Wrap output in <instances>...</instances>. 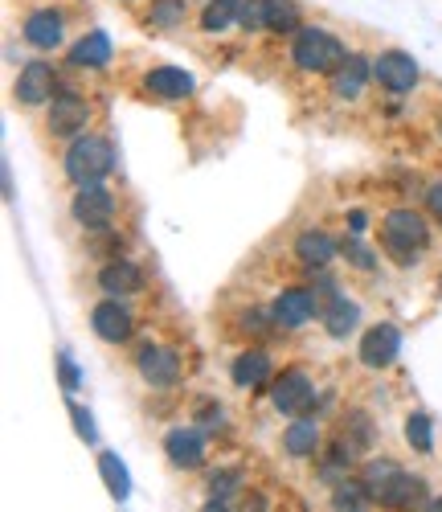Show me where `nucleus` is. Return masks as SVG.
<instances>
[{"instance_id":"f257e3e1","label":"nucleus","mask_w":442,"mask_h":512,"mask_svg":"<svg viewBox=\"0 0 442 512\" xmlns=\"http://www.w3.org/2000/svg\"><path fill=\"white\" fill-rule=\"evenodd\" d=\"M344 58H348L344 41L324 25H299L291 33V66L299 74H336Z\"/></svg>"},{"instance_id":"f03ea898","label":"nucleus","mask_w":442,"mask_h":512,"mask_svg":"<svg viewBox=\"0 0 442 512\" xmlns=\"http://www.w3.org/2000/svg\"><path fill=\"white\" fill-rule=\"evenodd\" d=\"M377 234H381L385 254L397 267H414V259L430 246V222L418 209H389L377 226Z\"/></svg>"},{"instance_id":"7ed1b4c3","label":"nucleus","mask_w":442,"mask_h":512,"mask_svg":"<svg viewBox=\"0 0 442 512\" xmlns=\"http://www.w3.org/2000/svg\"><path fill=\"white\" fill-rule=\"evenodd\" d=\"M62 164H66V177H70L78 189H91V185H103V181L111 177V168H115V148H111V140L86 132V136L70 140Z\"/></svg>"},{"instance_id":"20e7f679","label":"nucleus","mask_w":442,"mask_h":512,"mask_svg":"<svg viewBox=\"0 0 442 512\" xmlns=\"http://www.w3.org/2000/svg\"><path fill=\"white\" fill-rule=\"evenodd\" d=\"M86 123H91V103L74 91H58L50 99V111H46V132L54 140H78L86 136Z\"/></svg>"},{"instance_id":"39448f33","label":"nucleus","mask_w":442,"mask_h":512,"mask_svg":"<svg viewBox=\"0 0 442 512\" xmlns=\"http://www.w3.org/2000/svg\"><path fill=\"white\" fill-rule=\"evenodd\" d=\"M320 312V295L316 287H283L275 300H271V320L283 328V332H295L303 324H312Z\"/></svg>"},{"instance_id":"423d86ee","label":"nucleus","mask_w":442,"mask_h":512,"mask_svg":"<svg viewBox=\"0 0 442 512\" xmlns=\"http://www.w3.org/2000/svg\"><path fill=\"white\" fill-rule=\"evenodd\" d=\"M418 78H422V70H418V62H414L406 50H381V54L373 58V82H377L381 91H389V95L414 91Z\"/></svg>"},{"instance_id":"0eeeda50","label":"nucleus","mask_w":442,"mask_h":512,"mask_svg":"<svg viewBox=\"0 0 442 512\" xmlns=\"http://www.w3.org/2000/svg\"><path fill=\"white\" fill-rule=\"evenodd\" d=\"M271 406L279 414H291V418H303L307 410L316 406V386L312 377H307L303 369H287L283 377L271 381Z\"/></svg>"},{"instance_id":"6e6552de","label":"nucleus","mask_w":442,"mask_h":512,"mask_svg":"<svg viewBox=\"0 0 442 512\" xmlns=\"http://www.w3.org/2000/svg\"><path fill=\"white\" fill-rule=\"evenodd\" d=\"M13 95L21 107H41L58 95V74L50 62H25L17 82H13Z\"/></svg>"},{"instance_id":"1a4fd4ad","label":"nucleus","mask_w":442,"mask_h":512,"mask_svg":"<svg viewBox=\"0 0 442 512\" xmlns=\"http://www.w3.org/2000/svg\"><path fill=\"white\" fill-rule=\"evenodd\" d=\"M70 213H74V222L86 226V230H107L111 218H115V193L103 189V185L78 189L74 201H70Z\"/></svg>"},{"instance_id":"9d476101","label":"nucleus","mask_w":442,"mask_h":512,"mask_svg":"<svg viewBox=\"0 0 442 512\" xmlns=\"http://www.w3.org/2000/svg\"><path fill=\"white\" fill-rule=\"evenodd\" d=\"M136 369H140V377L148 381V386L168 390V386H176V381H181V353L164 349V345H144V349L136 353Z\"/></svg>"},{"instance_id":"9b49d317","label":"nucleus","mask_w":442,"mask_h":512,"mask_svg":"<svg viewBox=\"0 0 442 512\" xmlns=\"http://www.w3.org/2000/svg\"><path fill=\"white\" fill-rule=\"evenodd\" d=\"M144 95L152 103H185L193 95V74L181 66H152L144 74Z\"/></svg>"},{"instance_id":"f8f14e48","label":"nucleus","mask_w":442,"mask_h":512,"mask_svg":"<svg viewBox=\"0 0 442 512\" xmlns=\"http://www.w3.org/2000/svg\"><path fill=\"white\" fill-rule=\"evenodd\" d=\"M397 349H402V332H397L393 324H373L361 336L357 357H361L365 369H389L397 361Z\"/></svg>"},{"instance_id":"ddd939ff","label":"nucleus","mask_w":442,"mask_h":512,"mask_svg":"<svg viewBox=\"0 0 442 512\" xmlns=\"http://www.w3.org/2000/svg\"><path fill=\"white\" fill-rule=\"evenodd\" d=\"M21 37L33 50H58L66 41V17L58 9H33L21 21Z\"/></svg>"},{"instance_id":"4468645a","label":"nucleus","mask_w":442,"mask_h":512,"mask_svg":"<svg viewBox=\"0 0 442 512\" xmlns=\"http://www.w3.org/2000/svg\"><path fill=\"white\" fill-rule=\"evenodd\" d=\"M91 328L107 345H123V340H131V332H136V320H131V312L119 300H99L91 308Z\"/></svg>"},{"instance_id":"2eb2a0df","label":"nucleus","mask_w":442,"mask_h":512,"mask_svg":"<svg viewBox=\"0 0 442 512\" xmlns=\"http://www.w3.org/2000/svg\"><path fill=\"white\" fill-rule=\"evenodd\" d=\"M271 373H275V361H271L267 349H246L230 365V377H234L238 390H262L271 381Z\"/></svg>"},{"instance_id":"dca6fc26","label":"nucleus","mask_w":442,"mask_h":512,"mask_svg":"<svg viewBox=\"0 0 442 512\" xmlns=\"http://www.w3.org/2000/svg\"><path fill=\"white\" fill-rule=\"evenodd\" d=\"M369 78H373V62L361 58V54H348L344 66H340L336 74H328V82H332V99H344V103H348V99H361Z\"/></svg>"},{"instance_id":"f3484780","label":"nucleus","mask_w":442,"mask_h":512,"mask_svg":"<svg viewBox=\"0 0 442 512\" xmlns=\"http://www.w3.org/2000/svg\"><path fill=\"white\" fill-rule=\"evenodd\" d=\"M377 504H381V508H393V512H414L418 504H426V480H418V476H410V472H397V476L381 488Z\"/></svg>"},{"instance_id":"a211bd4d","label":"nucleus","mask_w":442,"mask_h":512,"mask_svg":"<svg viewBox=\"0 0 442 512\" xmlns=\"http://www.w3.org/2000/svg\"><path fill=\"white\" fill-rule=\"evenodd\" d=\"M164 451H168L172 467H189V472L205 463V439H201V431H193V426H172L164 435Z\"/></svg>"},{"instance_id":"6ab92c4d","label":"nucleus","mask_w":442,"mask_h":512,"mask_svg":"<svg viewBox=\"0 0 442 512\" xmlns=\"http://www.w3.org/2000/svg\"><path fill=\"white\" fill-rule=\"evenodd\" d=\"M99 287L107 295H115V300H123V295H140L144 291V271L131 263V259H107V267L99 271Z\"/></svg>"},{"instance_id":"aec40b11","label":"nucleus","mask_w":442,"mask_h":512,"mask_svg":"<svg viewBox=\"0 0 442 512\" xmlns=\"http://www.w3.org/2000/svg\"><path fill=\"white\" fill-rule=\"evenodd\" d=\"M324 447V426H320V418H295L287 431H283V455H291V459H307V455H316Z\"/></svg>"},{"instance_id":"412c9836","label":"nucleus","mask_w":442,"mask_h":512,"mask_svg":"<svg viewBox=\"0 0 442 512\" xmlns=\"http://www.w3.org/2000/svg\"><path fill=\"white\" fill-rule=\"evenodd\" d=\"M295 259L312 271H324L332 259H336V242L328 230H299L295 238Z\"/></svg>"},{"instance_id":"4be33fe9","label":"nucleus","mask_w":442,"mask_h":512,"mask_svg":"<svg viewBox=\"0 0 442 512\" xmlns=\"http://www.w3.org/2000/svg\"><path fill=\"white\" fill-rule=\"evenodd\" d=\"M111 62V37L103 29H91L78 37V46L70 50V66L78 70H103Z\"/></svg>"},{"instance_id":"5701e85b","label":"nucleus","mask_w":442,"mask_h":512,"mask_svg":"<svg viewBox=\"0 0 442 512\" xmlns=\"http://www.w3.org/2000/svg\"><path fill=\"white\" fill-rule=\"evenodd\" d=\"M320 320H324V332L328 336H336V340H344L352 328H357V320H361V312H357V304L348 300V295H328L324 300V308H320Z\"/></svg>"},{"instance_id":"b1692460","label":"nucleus","mask_w":442,"mask_h":512,"mask_svg":"<svg viewBox=\"0 0 442 512\" xmlns=\"http://www.w3.org/2000/svg\"><path fill=\"white\" fill-rule=\"evenodd\" d=\"M352 467H357V451H352L344 439H336V443L324 451V463H320V472H316V476H320L324 484L336 488V484L352 480Z\"/></svg>"},{"instance_id":"393cba45","label":"nucleus","mask_w":442,"mask_h":512,"mask_svg":"<svg viewBox=\"0 0 442 512\" xmlns=\"http://www.w3.org/2000/svg\"><path fill=\"white\" fill-rule=\"evenodd\" d=\"M185 17H189V0H152L144 13V25L156 33H172L185 25Z\"/></svg>"},{"instance_id":"a878e982","label":"nucleus","mask_w":442,"mask_h":512,"mask_svg":"<svg viewBox=\"0 0 442 512\" xmlns=\"http://www.w3.org/2000/svg\"><path fill=\"white\" fill-rule=\"evenodd\" d=\"M242 13V0H205L201 9V33H226Z\"/></svg>"},{"instance_id":"bb28decb","label":"nucleus","mask_w":442,"mask_h":512,"mask_svg":"<svg viewBox=\"0 0 442 512\" xmlns=\"http://www.w3.org/2000/svg\"><path fill=\"white\" fill-rule=\"evenodd\" d=\"M373 492L365 488V480H344L332 488V512H369Z\"/></svg>"},{"instance_id":"cd10ccee","label":"nucleus","mask_w":442,"mask_h":512,"mask_svg":"<svg viewBox=\"0 0 442 512\" xmlns=\"http://www.w3.org/2000/svg\"><path fill=\"white\" fill-rule=\"evenodd\" d=\"M336 439H344L352 451H365L369 443H373V418L365 414V410H348L344 418H340V435Z\"/></svg>"},{"instance_id":"c85d7f7f","label":"nucleus","mask_w":442,"mask_h":512,"mask_svg":"<svg viewBox=\"0 0 442 512\" xmlns=\"http://www.w3.org/2000/svg\"><path fill=\"white\" fill-rule=\"evenodd\" d=\"M303 21H299V5L295 0H267V33H295Z\"/></svg>"},{"instance_id":"c756f323","label":"nucleus","mask_w":442,"mask_h":512,"mask_svg":"<svg viewBox=\"0 0 442 512\" xmlns=\"http://www.w3.org/2000/svg\"><path fill=\"white\" fill-rule=\"evenodd\" d=\"M246 492V476H242V467H221V472L209 476V500H230Z\"/></svg>"},{"instance_id":"7c9ffc66","label":"nucleus","mask_w":442,"mask_h":512,"mask_svg":"<svg viewBox=\"0 0 442 512\" xmlns=\"http://www.w3.org/2000/svg\"><path fill=\"white\" fill-rule=\"evenodd\" d=\"M397 472H402V467H397L393 459H385V455H381V459H369V463H365L361 480H365V488H369V492H373V500H377V496H381V488H385V484H389Z\"/></svg>"},{"instance_id":"2f4dec72","label":"nucleus","mask_w":442,"mask_h":512,"mask_svg":"<svg viewBox=\"0 0 442 512\" xmlns=\"http://www.w3.org/2000/svg\"><path fill=\"white\" fill-rule=\"evenodd\" d=\"M340 254H344V259H348L352 267H357V271H373V267H377V254H373L357 234L340 242Z\"/></svg>"},{"instance_id":"473e14b6","label":"nucleus","mask_w":442,"mask_h":512,"mask_svg":"<svg viewBox=\"0 0 442 512\" xmlns=\"http://www.w3.org/2000/svg\"><path fill=\"white\" fill-rule=\"evenodd\" d=\"M406 439H410V447H414V451H430V447H434L430 418H426L422 410H414V414L406 418Z\"/></svg>"},{"instance_id":"72a5a7b5","label":"nucleus","mask_w":442,"mask_h":512,"mask_svg":"<svg viewBox=\"0 0 442 512\" xmlns=\"http://www.w3.org/2000/svg\"><path fill=\"white\" fill-rule=\"evenodd\" d=\"M99 467H103V480H107V488H111V496H127V472H123V463L111 455V451H103L99 455Z\"/></svg>"},{"instance_id":"f704fd0d","label":"nucleus","mask_w":442,"mask_h":512,"mask_svg":"<svg viewBox=\"0 0 442 512\" xmlns=\"http://www.w3.org/2000/svg\"><path fill=\"white\" fill-rule=\"evenodd\" d=\"M238 25H242L246 33H267V0H242Z\"/></svg>"},{"instance_id":"c9c22d12","label":"nucleus","mask_w":442,"mask_h":512,"mask_svg":"<svg viewBox=\"0 0 442 512\" xmlns=\"http://www.w3.org/2000/svg\"><path fill=\"white\" fill-rule=\"evenodd\" d=\"M271 328H279V324L271 320V312H242V316H238V332H242V336L262 340V336H267Z\"/></svg>"},{"instance_id":"e433bc0d","label":"nucleus","mask_w":442,"mask_h":512,"mask_svg":"<svg viewBox=\"0 0 442 512\" xmlns=\"http://www.w3.org/2000/svg\"><path fill=\"white\" fill-rule=\"evenodd\" d=\"M197 426H205V431H217V426H221V410H217V406H201Z\"/></svg>"},{"instance_id":"4c0bfd02","label":"nucleus","mask_w":442,"mask_h":512,"mask_svg":"<svg viewBox=\"0 0 442 512\" xmlns=\"http://www.w3.org/2000/svg\"><path fill=\"white\" fill-rule=\"evenodd\" d=\"M58 369H62V381H66V390H78V369L70 365V357H58Z\"/></svg>"},{"instance_id":"58836bf2","label":"nucleus","mask_w":442,"mask_h":512,"mask_svg":"<svg viewBox=\"0 0 442 512\" xmlns=\"http://www.w3.org/2000/svg\"><path fill=\"white\" fill-rule=\"evenodd\" d=\"M426 205H430L434 218L442 222V185H430V189H426Z\"/></svg>"},{"instance_id":"ea45409f","label":"nucleus","mask_w":442,"mask_h":512,"mask_svg":"<svg viewBox=\"0 0 442 512\" xmlns=\"http://www.w3.org/2000/svg\"><path fill=\"white\" fill-rule=\"evenodd\" d=\"M201 512H230V504H226V500H209Z\"/></svg>"},{"instance_id":"a19ab883","label":"nucleus","mask_w":442,"mask_h":512,"mask_svg":"<svg viewBox=\"0 0 442 512\" xmlns=\"http://www.w3.org/2000/svg\"><path fill=\"white\" fill-rule=\"evenodd\" d=\"M422 512H442V496H434V500H426V508Z\"/></svg>"},{"instance_id":"79ce46f5","label":"nucleus","mask_w":442,"mask_h":512,"mask_svg":"<svg viewBox=\"0 0 442 512\" xmlns=\"http://www.w3.org/2000/svg\"><path fill=\"white\" fill-rule=\"evenodd\" d=\"M438 291H442V275H438Z\"/></svg>"}]
</instances>
